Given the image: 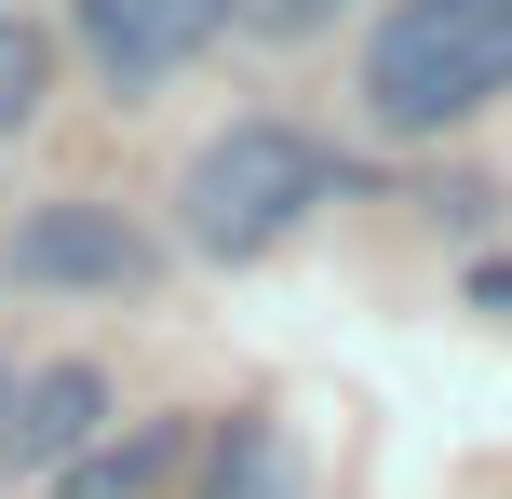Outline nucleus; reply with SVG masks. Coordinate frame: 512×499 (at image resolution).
Wrapping results in <instances>:
<instances>
[{"instance_id":"8","label":"nucleus","mask_w":512,"mask_h":499,"mask_svg":"<svg viewBox=\"0 0 512 499\" xmlns=\"http://www.w3.org/2000/svg\"><path fill=\"white\" fill-rule=\"evenodd\" d=\"M41 95H54V41H41L27 14H0V135L41 122Z\"/></svg>"},{"instance_id":"4","label":"nucleus","mask_w":512,"mask_h":499,"mask_svg":"<svg viewBox=\"0 0 512 499\" xmlns=\"http://www.w3.org/2000/svg\"><path fill=\"white\" fill-rule=\"evenodd\" d=\"M243 0H68V27H81V54H95L122 95H149V81H176L189 54L230 27Z\"/></svg>"},{"instance_id":"9","label":"nucleus","mask_w":512,"mask_h":499,"mask_svg":"<svg viewBox=\"0 0 512 499\" xmlns=\"http://www.w3.org/2000/svg\"><path fill=\"white\" fill-rule=\"evenodd\" d=\"M351 0H243V27H270V41H310V27H337Z\"/></svg>"},{"instance_id":"1","label":"nucleus","mask_w":512,"mask_h":499,"mask_svg":"<svg viewBox=\"0 0 512 499\" xmlns=\"http://www.w3.org/2000/svg\"><path fill=\"white\" fill-rule=\"evenodd\" d=\"M486 95H512V0H391L364 41V108L391 135H445Z\"/></svg>"},{"instance_id":"2","label":"nucleus","mask_w":512,"mask_h":499,"mask_svg":"<svg viewBox=\"0 0 512 499\" xmlns=\"http://www.w3.org/2000/svg\"><path fill=\"white\" fill-rule=\"evenodd\" d=\"M324 189H337V162L310 149L297 122H230V135H216V149L176 176V230L203 243V257L243 270V257H270V243L297 230Z\"/></svg>"},{"instance_id":"3","label":"nucleus","mask_w":512,"mask_h":499,"mask_svg":"<svg viewBox=\"0 0 512 499\" xmlns=\"http://www.w3.org/2000/svg\"><path fill=\"white\" fill-rule=\"evenodd\" d=\"M14 284H41V297H135L149 284V230L122 203H41L14 230Z\"/></svg>"},{"instance_id":"5","label":"nucleus","mask_w":512,"mask_h":499,"mask_svg":"<svg viewBox=\"0 0 512 499\" xmlns=\"http://www.w3.org/2000/svg\"><path fill=\"white\" fill-rule=\"evenodd\" d=\"M95 432H108V378L95 365H41V378L0 392V473H68Z\"/></svg>"},{"instance_id":"6","label":"nucleus","mask_w":512,"mask_h":499,"mask_svg":"<svg viewBox=\"0 0 512 499\" xmlns=\"http://www.w3.org/2000/svg\"><path fill=\"white\" fill-rule=\"evenodd\" d=\"M162 473H176V419H149V432H122V446H81L68 473H54V499H149Z\"/></svg>"},{"instance_id":"7","label":"nucleus","mask_w":512,"mask_h":499,"mask_svg":"<svg viewBox=\"0 0 512 499\" xmlns=\"http://www.w3.org/2000/svg\"><path fill=\"white\" fill-rule=\"evenodd\" d=\"M203 499H310V486H297V459H283V432H270V419H243V432H216Z\"/></svg>"}]
</instances>
